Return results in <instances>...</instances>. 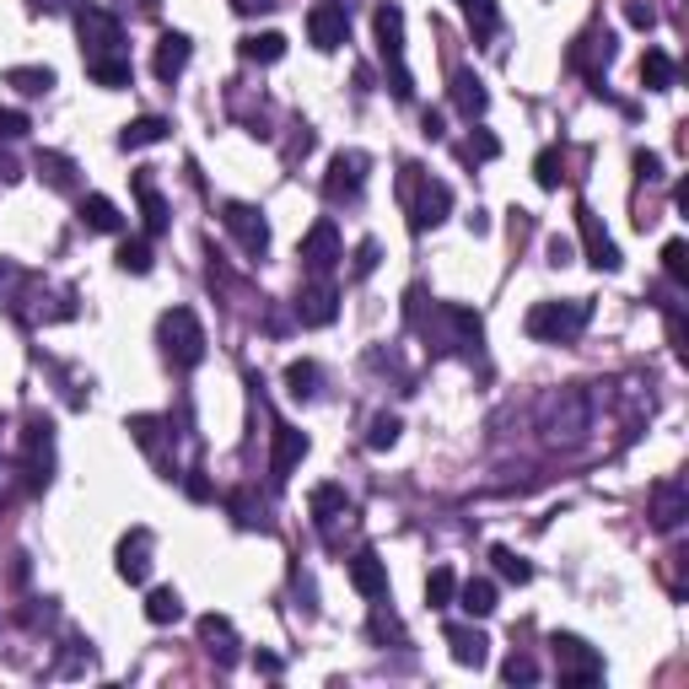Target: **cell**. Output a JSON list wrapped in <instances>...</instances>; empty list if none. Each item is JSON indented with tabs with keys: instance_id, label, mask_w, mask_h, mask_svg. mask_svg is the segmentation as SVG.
I'll use <instances>...</instances> for the list:
<instances>
[{
	"instance_id": "obj_41",
	"label": "cell",
	"mask_w": 689,
	"mask_h": 689,
	"mask_svg": "<svg viewBox=\"0 0 689 689\" xmlns=\"http://www.w3.org/2000/svg\"><path fill=\"white\" fill-rule=\"evenodd\" d=\"M399 431H405V425H399V414H372V420H367V447H378V452H383V447H394V442H399Z\"/></svg>"
},
{
	"instance_id": "obj_29",
	"label": "cell",
	"mask_w": 689,
	"mask_h": 689,
	"mask_svg": "<svg viewBox=\"0 0 689 689\" xmlns=\"http://www.w3.org/2000/svg\"><path fill=\"white\" fill-rule=\"evenodd\" d=\"M674 81H679V65H674L663 49H647V54H641V87H647V92H668Z\"/></svg>"
},
{
	"instance_id": "obj_40",
	"label": "cell",
	"mask_w": 689,
	"mask_h": 689,
	"mask_svg": "<svg viewBox=\"0 0 689 689\" xmlns=\"http://www.w3.org/2000/svg\"><path fill=\"white\" fill-rule=\"evenodd\" d=\"M490 560H496V571H501L507 582H518V587H523V582H534V565H528V560H523L518 550L496 545V550H490Z\"/></svg>"
},
{
	"instance_id": "obj_55",
	"label": "cell",
	"mask_w": 689,
	"mask_h": 689,
	"mask_svg": "<svg viewBox=\"0 0 689 689\" xmlns=\"http://www.w3.org/2000/svg\"><path fill=\"white\" fill-rule=\"evenodd\" d=\"M227 5H232V11H243V16H254V11H270L276 0H227Z\"/></svg>"
},
{
	"instance_id": "obj_37",
	"label": "cell",
	"mask_w": 689,
	"mask_h": 689,
	"mask_svg": "<svg viewBox=\"0 0 689 689\" xmlns=\"http://www.w3.org/2000/svg\"><path fill=\"white\" fill-rule=\"evenodd\" d=\"M145 620H151V625H178V620H183V598H178L173 587H151Z\"/></svg>"
},
{
	"instance_id": "obj_11",
	"label": "cell",
	"mask_w": 689,
	"mask_h": 689,
	"mask_svg": "<svg viewBox=\"0 0 689 689\" xmlns=\"http://www.w3.org/2000/svg\"><path fill=\"white\" fill-rule=\"evenodd\" d=\"M221 227L238 238V248H243L248 259H265V254H270V221H265L259 205H243V200L221 205Z\"/></svg>"
},
{
	"instance_id": "obj_26",
	"label": "cell",
	"mask_w": 689,
	"mask_h": 689,
	"mask_svg": "<svg viewBox=\"0 0 689 689\" xmlns=\"http://www.w3.org/2000/svg\"><path fill=\"white\" fill-rule=\"evenodd\" d=\"M76 216H81L87 232H125V216H119V205L109 194H81Z\"/></svg>"
},
{
	"instance_id": "obj_25",
	"label": "cell",
	"mask_w": 689,
	"mask_h": 689,
	"mask_svg": "<svg viewBox=\"0 0 689 689\" xmlns=\"http://www.w3.org/2000/svg\"><path fill=\"white\" fill-rule=\"evenodd\" d=\"M452 109H458L463 119H480V114L490 109V92H485V81H480L474 71H452Z\"/></svg>"
},
{
	"instance_id": "obj_21",
	"label": "cell",
	"mask_w": 689,
	"mask_h": 689,
	"mask_svg": "<svg viewBox=\"0 0 689 689\" xmlns=\"http://www.w3.org/2000/svg\"><path fill=\"white\" fill-rule=\"evenodd\" d=\"M189 54H194V43H189L183 33H162V38H156V54H151L156 81H178V76L189 71Z\"/></svg>"
},
{
	"instance_id": "obj_24",
	"label": "cell",
	"mask_w": 689,
	"mask_h": 689,
	"mask_svg": "<svg viewBox=\"0 0 689 689\" xmlns=\"http://www.w3.org/2000/svg\"><path fill=\"white\" fill-rule=\"evenodd\" d=\"M136 194H140V216H145V238H162V232H167V200L156 194L151 167H140L136 173Z\"/></svg>"
},
{
	"instance_id": "obj_20",
	"label": "cell",
	"mask_w": 689,
	"mask_h": 689,
	"mask_svg": "<svg viewBox=\"0 0 689 689\" xmlns=\"http://www.w3.org/2000/svg\"><path fill=\"white\" fill-rule=\"evenodd\" d=\"M350 587L361 598H388V565L378 550H356L350 554Z\"/></svg>"
},
{
	"instance_id": "obj_16",
	"label": "cell",
	"mask_w": 689,
	"mask_h": 689,
	"mask_svg": "<svg viewBox=\"0 0 689 689\" xmlns=\"http://www.w3.org/2000/svg\"><path fill=\"white\" fill-rule=\"evenodd\" d=\"M296 318H302L307 329H329V323L340 318V291H334L329 280H307V285L296 291Z\"/></svg>"
},
{
	"instance_id": "obj_1",
	"label": "cell",
	"mask_w": 689,
	"mask_h": 689,
	"mask_svg": "<svg viewBox=\"0 0 689 689\" xmlns=\"http://www.w3.org/2000/svg\"><path fill=\"white\" fill-rule=\"evenodd\" d=\"M405 318H410V329L425 334V345H431V350H458V356H474V350H480V340H485L480 312H469V307H458V302H431V312H425V291H420V285H410V296H405Z\"/></svg>"
},
{
	"instance_id": "obj_57",
	"label": "cell",
	"mask_w": 689,
	"mask_h": 689,
	"mask_svg": "<svg viewBox=\"0 0 689 689\" xmlns=\"http://www.w3.org/2000/svg\"><path fill=\"white\" fill-rule=\"evenodd\" d=\"M27 11H60V0H27Z\"/></svg>"
},
{
	"instance_id": "obj_56",
	"label": "cell",
	"mask_w": 689,
	"mask_h": 689,
	"mask_svg": "<svg viewBox=\"0 0 689 689\" xmlns=\"http://www.w3.org/2000/svg\"><path fill=\"white\" fill-rule=\"evenodd\" d=\"M0 178L11 183V178H22V167H16V156L11 151H0Z\"/></svg>"
},
{
	"instance_id": "obj_52",
	"label": "cell",
	"mask_w": 689,
	"mask_h": 689,
	"mask_svg": "<svg viewBox=\"0 0 689 689\" xmlns=\"http://www.w3.org/2000/svg\"><path fill=\"white\" fill-rule=\"evenodd\" d=\"M372 270H378V243L367 238V243L356 248V276H372Z\"/></svg>"
},
{
	"instance_id": "obj_58",
	"label": "cell",
	"mask_w": 689,
	"mask_h": 689,
	"mask_svg": "<svg viewBox=\"0 0 689 689\" xmlns=\"http://www.w3.org/2000/svg\"><path fill=\"white\" fill-rule=\"evenodd\" d=\"M125 5H130V0H125ZM136 11L140 16H156V0H136Z\"/></svg>"
},
{
	"instance_id": "obj_39",
	"label": "cell",
	"mask_w": 689,
	"mask_h": 689,
	"mask_svg": "<svg viewBox=\"0 0 689 689\" xmlns=\"http://www.w3.org/2000/svg\"><path fill=\"white\" fill-rule=\"evenodd\" d=\"M534 178H539V189H560V178H565V156H560V145H545V151L534 156Z\"/></svg>"
},
{
	"instance_id": "obj_6",
	"label": "cell",
	"mask_w": 689,
	"mask_h": 689,
	"mask_svg": "<svg viewBox=\"0 0 689 689\" xmlns=\"http://www.w3.org/2000/svg\"><path fill=\"white\" fill-rule=\"evenodd\" d=\"M405 200H410V227H414V232L442 227V221H447V210H452V189H447L442 178L420 173V167H405Z\"/></svg>"
},
{
	"instance_id": "obj_13",
	"label": "cell",
	"mask_w": 689,
	"mask_h": 689,
	"mask_svg": "<svg viewBox=\"0 0 689 689\" xmlns=\"http://www.w3.org/2000/svg\"><path fill=\"white\" fill-rule=\"evenodd\" d=\"M565 60H571V71H582L587 81H603V71L614 65V33H609V27H587V33L565 49Z\"/></svg>"
},
{
	"instance_id": "obj_18",
	"label": "cell",
	"mask_w": 689,
	"mask_h": 689,
	"mask_svg": "<svg viewBox=\"0 0 689 689\" xmlns=\"http://www.w3.org/2000/svg\"><path fill=\"white\" fill-rule=\"evenodd\" d=\"M200 641H205V652L216 658V668H238V630H232L227 614H205V620H200Z\"/></svg>"
},
{
	"instance_id": "obj_35",
	"label": "cell",
	"mask_w": 689,
	"mask_h": 689,
	"mask_svg": "<svg viewBox=\"0 0 689 689\" xmlns=\"http://www.w3.org/2000/svg\"><path fill=\"white\" fill-rule=\"evenodd\" d=\"M463 16H469V33H474V43H490V38H496V27H501V11H496V0H463Z\"/></svg>"
},
{
	"instance_id": "obj_30",
	"label": "cell",
	"mask_w": 689,
	"mask_h": 689,
	"mask_svg": "<svg viewBox=\"0 0 689 689\" xmlns=\"http://www.w3.org/2000/svg\"><path fill=\"white\" fill-rule=\"evenodd\" d=\"M238 54H243L248 65H276L280 54H285V38H280V33H243V38H238Z\"/></svg>"
},
{
	"instance_id": "obj_14",
	"label": "cell",
	"mask_w": 689,
	"mask_h": 689,
	"mask_svg": "<svg viewBox=\"0 0 689 689\" xmlns=\"http://www.w3.org/2000/svg\"><path fill=\"white\" fill-rule=\"evenodd\" d=\"M307 38H312V49L334 54V49L350 38V11H345L340 0H318V5L307 11Z\"/></svg>"
},
{
	"instance_id": "obj_31",
	"label": "cell",
	"mask_w": 689,
	"mask_h": 689,
	"mask_svg": "<svg viewBox=\"0 0 689 689\" xmlns=\"http://www.w3.org/2000/svg\"><path fill=\"white\" fill-rule=\"evenodd\" d=\"M87 76H92L98 87L119 92V87H130V81H136V65H130V54H114V60H92V65H87Z\"/></svg>"
},
{
	"instance_id": "obj_54",
	"label": "cell",
	"mask_w": 689,
	"mask_h": 689,
	"mask_svg": "<svg viewBox=\"0 0 689 689\" xmlns=\"http://www.w3.org/2000/svg\"><path fill=\"white\" fill-rule=\"evenodd\" d=\"M550 265H571V243L565 238H550Z\"/></svg>"
},
{
	"instance_id": "obj_45",
	"label": "cell",
	"mask_w": 689,
	"mask_h": 689,
	"mask_svg": "<svg viewBox=\"0 0 689 689\" xmlns=\"http://www.w3.org/2000/svg\"><path fill=\"white\" fill-rule=\"evenodd\" d=\"M463 156H474V162H496V156H501V140L490 136V130H474L469 145H463Z\"/></svg>"
},
{
	"instance_id": "obj_53",
	"label": "cell",
	"mask_w": 689,
	"mask_h": 689,
	"mask_svg": "<svg viewBox=\"0 0 689 689\" xmlns=\"http://www.w3.org/2000/svg\"><path fill=\"white\" fill-rule=\"evenodd\" d=\"M420 136H425V140H442V114H431V109H425V119H420Z\"/></svg>"
},
{
	"instance_id": "obj_15",
	"label": "cell",
	"mask_w": 689,
	"mask_h": 689,
	"mask_svg": "<svg viewBox=\"0 0 689 689\" xmlns=\"http://www.w3.org/2000/svg\"><path fill=\"white\" fill-rule=\"evenodd\" d=\"M576 232H582V248H587V265L592 270H620V248H614V238L603 232V221H598V210L592 205H576Z\"/></svg>"
},
{
	"instance_id": "obj_10",
	"label": "cell",
	"mask_w": 689,
	"mask_h": 689,
	"mask_svg": "<svg viewBox=\"0 0 689 689\" xmlns=\"http://www.w3.org/2000/svg\"><path fill=\"white\" fill-rule=\"evenodd\" d=\"M296 259H302V270L312 280H329L334 276V265L345 259V243H340V227L323 216V221H312L307 232H302V243H296Z\"/></svg>"
},
{
	"instance_id": "obj_46",
	"label": "cell",
	"mask_w": 689,
	"mask_h": 689,
	"mask_svg": "<svg viewBox=\"0 0 689 689\" xmlns=\"http://www.w3.org/2000/svg\"><path fill=\"white\" fill-rule=\"evenodd\" d=\"M27 285V270L22 265H11V259H0V302H11L16 307V291Z\"/></svg>"
},
{
	"instance_id": "obj_2",
	"label": "cell",
	"mask_w": 689,
	"mask_h": 689,
	"mask_svg": "<svg viewBox=\"0 0 689 689\" xmlns=\"http://www.w3.org/2000/svg\"><path fill=\"white\" fill-rule=\"evenodd\" d=\"M156 340H162V356L178 367V372H194L205 361V323L194 318V307H167L162 323H156Z\"/></svg>"
},
{
	"instance_id": "obj_7",
	"label": "cell",
	"mask_w": 689,
	"mask_h": 689,
	"mask_svg": "<svg viewBox=\"0 0 689 689\" xmlns=\"http://www.w3.org/2000/svg\"><path fill=\"white\" fill-rule=\"evenodd\" d=\"M22 474H27V490H43L54 480V420L49 414L22 420Z\"/></svg>"
},
{
	"instance_id": "obj_44",
	"label": "cell",
	"mask_w": 689,
	"mask_h": 689,
	"mask_svg": "<svg viewBox=\"0 0 689 689\" xmlns=\"http://www.w3.org/2000/svg\"><path fill=\"white\" fill-rule=\"evenodd\" d=\"M501 679H507V685H534V679H539V663L523 658V652H512V658L501 663Z\"/></svg>"
},
{
	"instance_id": "obj_51",
	"label": "cell",
	"mask_w": 689,
	"mask_h": 689,
	"mask_svg": "<svg viewBox=\"0 0 689 689\" xmlns=\"http://www.w3.org/2000/svg\"><path fill=\"white\" fill-rule=\"evenodd\" d=\"M625 22H630V27H658V11H652L647 0H630V5H625Z\"/></svg>"
},
{
	"instance_id": "obj_23",
	"label": "cell",
	"mask_w": 689,
	"mask_h": 689,
	"mask_svg": "<svg viewBox=\"0 0 689 689\" xmlns=\"http://www.w3.org/2000/svg\"><path fill=\"white\" fill-rule=\"evenodd\" d=\"M307 458V431H296V425H276V452H270V480L285 485L291 480V469Z\"/></svg>"
},
{
	"instance_id": "obj_12",
	"label": "cell",
	"mask_w": 689,
	"mask_h": 689,
	"mask_svg": "<svg viewBox=\"0 0 689 689\" xmlns=\"http://www.w3.org/2000/svg\"><path fill=\"white\" fill-rule=\"evenodd\" d=\"M592 425V405H587V394L582 388H560L545 399V431H550L554 442L565 436V442H576L582 431Z\"/></svg>"
},
{
	"instance_id": "obj_33",
	"label": "cell",
	"mask_w": 689,
	"mask_h": 689,
	"mask_svg": "<svg viewBox=\"0 0 689 689\" xmlns=\"http://www.w3.org/2000/svg\"><path fill=\"white\" fill-rule=\"evenodd\" d=\"M318 388H323V372H318V361H291L285 367V394L291 399H318Z\"/></svg>"
},
{
	"instance_id": "obj_4",
	"label": "cell",
	"mask_w": 689,
	"mask_h": 689,
	"mask_svg": "<svg viewBox=\"0 0 689 689\" xmlns=\"http://www.w3.org/2000/svg\"><path fill=\"white\" fill-rule=\"evenodd\" d=\"M587 318H592V302H587V296H571V302H534L528 318H523V329H528L534 340H545V345H571V340L587 329Z\"/></svg>"
},
{
	"instance_id": "obj_49",
	"label": "cell",
	"mask_w": 689,
	"mask_h": 689,
	"mask_svg": "<svg viewBox=\"0 0 689 689\" xmlns=\"http://www.w3.org/2000/svg\"><path fill=\"white\" fill-rule=\"evenodd\" d=\"M636 178L658 183V178H663V156H658V151H636Z\"/></svg>"
},
{
	"instance_id": "obj_8",
	"label": "cell",
	"mask_w": 689,
	"mask_h": 689,
	"mask_svg": "<svg viewBox=\"0 0 689 689\" xmlns=\"http://www.w3.org/2000/svg\"><path fill=\"white\" fill-rule=\"evenodd\" d=\"M550 652H554V674H560V685H598V679H603V652L587 647L582 636L554 630Z\"/></svg>"
},
{
	"instance_id": "obj_3",
	"label": "cell",
	"mask_w": 689,
	"mask_h": 689,
	"mask_svg": "<svg viewBox=\"0 0 689 689\" xmlns=\"http://www.w3.org/2000/svg\"><path fill=\"white\" fill-rule=\"evenodd\" d=\"M372 33H378V54H383V65H388V92H394L399 103H410L414 76H410V65H405V11H399V5H378V11H372Z\"/></svg>"
},
{
	"instance_id": "obj_22",
	"label": "cell",
	"mask_w": 689,
	"mask_h": 689,
	"mask_svg": "<svg viewBox=\"0 0 689 689\" xmlns=\"http://www.w3.org/2000/svg\"><path fill=\"white\" fill-rule=\"evenodd\" d=\"M151 550H156L151 528H130V534L119 539V576H125V582H145V576H151Z\"/></svg>"
},
{
	"instance_id": "obj_27",
	"label": "cell",
	"mask_w": 689,
	"mask_h": 689,
	"mask_svg": "<svg viewBox=\"0 0 689 689\" xmlns=\"http://www.w3.org/2000/svg\"><path fill=\"white\" fill-rule=\"evenodd\" d=\"M452 598L463 603V614H469V620H485V614H496V582H490V576H469V582H463Z\"/></svg>"
},
{
	"instance_id": "obj_5",
	"label": "cell",
	"mask_w": 689,
	"mask_h": 689,
	"mask_svg": "<svg viewBox=\"0 0 689 689\" xmlns=\"http://www.w3.org/2000/svg\"><path fill=\"white\" fill-rule=\"evenodd\" d=\"M76 33H81V54H87V65H92V60L130 54V49H125V22H119L109 5H98V0H81V5H76Z\"/></svg>"
},
{
	"instance_id": "obj_9",
	"label": "cell",
	"mask_w": 689,
	"mask_h": 689,
	"mask_svg": "<svg viewBox=\"0 0 689 689\" xmlns=\"http://www.w3.org/2000/svg\"><path fill=\"white\" fill-rule=\"evenodd\" d=\"M367 173H372V156L367 151H334L329 156V173H323V200L329 205H356L361 189H367Z\"/></svg>"
},
{
	"instance_id": "obj_28",
	"label": "cell",
	"mask_w": 689,
	"mask_h": 689,
	"mask_svg": "<svg viewBox=\"0 0 689 689\" xmlns=\"http://www.w3.org/2000/svg\"><path fill=\"white\" fill-rule=\"evenodd\" d=\"M307 507H312V523H318V528H329L334 518H345V512H350V496H345V485H318V490L307 496Z\"/></svg>"
},
{
	"instance_id": "obj_42",
	"label": "cell",
	"mask_w": 689,
	"mask_h": 689,
	"mask_svg": "<svg viewBox=\"0 0 689 689\" xmlns=\"http://www.w3.org/2000/svg\"><path fill=\"white\" fill-rule=\"evenodd\" d=\"M119 270H125V276H145V270H151V243H145V238H125V243H119Z\"/></svg>"
},
{
	"instance_id": "obj_34",
	"label": "cell",
	"mask_w": 689,
	"mask_h": 689,
	"mask_svg": "<svg viewBox=\"0 0 689 689\" xmlns=\"http://www.w3.org/2000/svg\"><path fill=\"white\" fill-rule=\"evenodd\" d=\"M38 178H49V189L71 194L76 189V162L60 156V151H38Z\"/></svg>"
},
{
	"instance_id": "obj_43",
	"label": "cell",
	"mask_w": 689,
	"mask_h": 689,
	"mask_svg": "<svg viewBox=\"0 0 689 689\" xmlns=\"http://www.w3.org/2000/svg\"><path fill=\"white\" fill-rule=\"evenodd\" d=\"M663 270H668L674 285H689V243H685V238L663 243Z\"/></svg>"
},
{
	"instance_id": "obj_48",
	"label": "cell",
	"mask_w": 689,
	"mask_h": 689,
	"mask_svg": "<svg viewBox=\"0 0 689 689\" xmlns=\"http://www.w3.org/2000/svg\"><path fill=\"white\" fill-rule=\"evenodd\" d=\"M33 130L27 125V114H16V109H0V140H22Z\"/></svg>"
},
{
	"instance_id": "obj_50",
	"label": "cell",
	"mask_w": 689,
	"mask_h": 689,
	"mask_svg": "<svg viewBox=\"0 0 689 689\" xmlns=\"http://www.w3.org/2000/svg\"><path fill=\"white\" fill-rule=\"evenodd\" d=\"M388 636H394V641H405V630H399V620L378 609V614H372V641H388Z\"/></svg>"
},
{
	"instance_id": "obj_32",
	"label": "cell",
	"mask_w": 689,
	"mask_h": 689,
	"mask_svg": "<svg viewBox=\"0 0 689 689\" xmlns=\"http://www.w3.org/2000/svg\"><path fill=\"white\" fill-rule=\"evenodd\" d=\"M5 87H16L22 98H43L54 87V71L49 65H11L5 71Z\"/></svg>"
},
{
	"instance_id": "obj_17",
	"label": "cell",
	"mask_w": 689,
	"mask_h": 689,
	"mask_svg": "<svg viewBox=\"0 0 689 689\" xmlns=\"http://www.w3.org/2000/svg\"><path fill=\"white\" fill-rule=\"evenodd\" d=\"M647 518H652L658 534H674V528L689 518V485L685 480H663V485L652 490V512H647Z\"/></svg>"
},
{
	"instance_id": "obj_36",
	"label": "cell",
	"mask_w": 689,
	"mask_h": 689,
	"mask_svg": "<svg viewBox=\"0 0 689 689\" xmlns=\"http://www.w3.org/2000/svg\"><path fill=\"white\" fill-rule=\"evenodd\" d=\"M167 130H173L167 119L145 114V119H136V125H125V130H119V145H125V151H140V145H156V140H167Z\"/></svg>"
},
{
	"instance_id": "obj_38",
	"label": "cell",
	"mask_w": 689,
	"mask_h": 689,
	"mask_svg": "<svg viewBox=\"0 0 689 689\" xmlns=\"http://www.w3.org/2000/svg\"><path fill=\"white\" fill-rule=\"evenodd\" d=\"M452 592H458L452 565H436V571L425 576V603H431V609H447V603H452Z\"/></svg>"
},
{
	"instance_id": "obj_19",
	"label": "cell",
	"mask_w": 689,
	"mask_h": 689,
	"mask_svg": "<svg viewBox=\"0 0 689 689\" xmlns=\"http://www.w3.org/2000/svg\"><path fill=\"white\" fill-rule=\"evenodd\" d=\"M442 636H447V647H452V663H458V668H485V663H490V641H485V630H474V625H458V620H452Z\"/></svg>"
},
{
	"instance_id": "obj_47",
	"label": "cell",
	"mask_w": 689,
	"mask_h": 689,
	"mask_svg": "<svg viewBox=\"0 0 689 689\" xmlns=\"http://www.w3.org/2000/svg\"><path fill=\"white\" fill-rule=\"evenodd\" d=\"M227 507H232V518H238V523H243V528H254V523H265V518H259V507H254V496H248V490H232V496H227Z\"/></svg>"
}]
</instances>
